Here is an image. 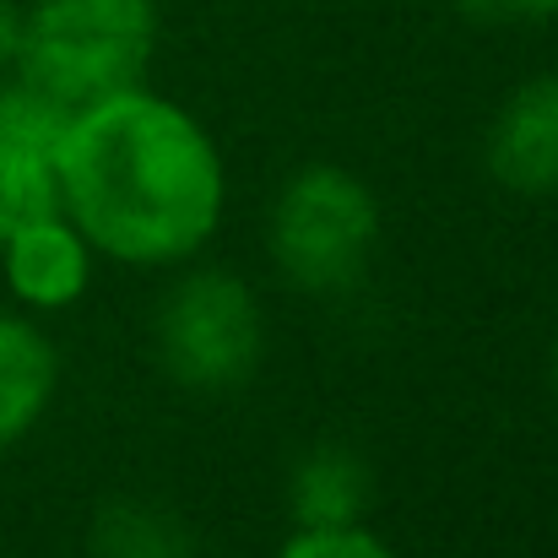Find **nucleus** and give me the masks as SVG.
I'll use <instances>...</instances> for the list:
<instances>
[{"label":"nucleus","instance_id":"1","mask_svg":"<svg viewBox=\"0 0 558 558\" xmlns=\"http://www.w3.org/2000/svg\"><path fill=\"white\" fill-rule=\"evenodd\" d=\"M60 211L98 260L131 271L190 266L228 211L222 147L195 109L147 82L109 93L71 109L60 142Z\"/></svg>","mask_w":558,"mask_h":558},{"label":"nucleus","instance_id":"2","mask_svg":"<svg viewBox=\"0 0 558 558\" xmlns=\"http://www.w3.org/2000/svg\"><path fill=\"white\" fill-rule=\"evenodd\" d=\"M163 44L158 0H33L16 71L65 109L142 87Z\"/></svg>","mask_w":558,"mask_h":558},{"label":"nucleus","instance_id":"3","mask_svg":"<svg viewBox=\"0 0 558 558\" xmlns=\"http://www.w3.org/2000/svg\"><path fill=\"white\" fill-rule=\"evenodd\" d=\"M266 250L288 288L337 299L364 282L379 250V195L342 163L293 169L266 217Z\"/></svg>","mask_w":558,"mask_h":558},{"label":"nucleus","instance_id":"4","mask_svg":"<svg viewBox=\"0 0 558 558\" xmlns=\"http://www.w3.org/2000/svg\"><path fill=\"white\" fill-rule=\"evenodd\" d=\"M153 353L180 390H244L266 359V310L255 288L228 266H190L153 315Z\"/></svg>","mask_w":558,"mask_h":558},{"label":"nucleus","instance_id":"5","mask_svg":"<svg viewBox=\"0 0 558 558\" xmlns=\"http://www.w3.org/2000/svg\"><path fill=\"white\" fill-rule=\"evenodd\" d=\"M71 109L22 71L0 76V239L60 211V142Z\"/></svg>","mask_w":558,"mask_h":558},{"label":"nucleus","instance_id":"6","mask_svg":"<svg viewBox=\"0 0 558 558\" xmlns=\"http://www.w3.org/2000/svg\"><path fill=\"white\" fill-rule=\"evenodd\" d=\"M98 271L93 244L82 239V228L65 211L33 217L22 228H11L0 239V277L5 293L16 299V310L27 315H65L87 299Z\"/></svg>","mask_w":558,"mask_h":558},{"label":"nucleus","instance_id":"7","mask_svg":"<svg viewBox=\"0 0 558 558\" xmlns=\"http://www.w3.org/2000/svg\"><path fill=\"white\" fill-rule=\"evenodd\" d=\"M483 163L494 185L526 201L558 195V71L521 82L488 120Z\"/></svg>","mask_w":558,"mask_h":558},{"label":"nucleus","instance_id":"8","mask_svg":"<svg viewBox=\"0 0 558 558\" xmlns=\"http://www.w3.org/2000/svg\"><path fill=\"white\" fill-rule=\"evenodd\" d=\"M60 396V348L27 310H0V456L22 445Z\"/></svg>","mask_w":558,"mask_h":558},{"label":"nucleus","instance_id":"9","mask_svg":"<svg viewBox=\"0 0 558 558\" xmlns=\"http://www.w3.org/2000/svg\"><path fill=\"white\" fill-rule=\"evenodd\" d=\"M374 505V466L342 439L310 445L288 466V515L293 526H359Z\"/></svg>","mask_w":558,"mask_h":558},{"label":"nucleus","instance_id":"10","mask_svg":"<svg viewBox=\"0 0 558 558\" xmlns=\"http://www.w3.org/2000/svg\"><path fill=\"white\" fill-rule=\"evenodd\" d=\"M93 558H195L190 526L158 499H109L87 532Z\"/></svg>","mask_w":558,"mask_h":558},{"label":"nucleus","instance_id":"11","mask_svg":"<svg viewBox=\"0 0 558 558\" xmlns=\"http://www.w3.org/2000/svg\"><path fill=\"white\" fill-rule=\"evenodd\" d=\"M277 558H401L369 521L359 526H293Z\"/></svg>","mask_w":558,"mask_h":558},{"label":"nucleus","instance_id":"12","mask_svg":"<svg viewBox=\"0 0 558 558\" xmlns=\"http://www.w3.org/2000/svg\"><path fill=\"white\" fill-rule=\"evenodd\" d=\"M477 27H543L558 16V0H450Z\"/></svg>","mask_w":558,"mask_h":558},{"label":"nucleus","instance_id":"13","mask_svg":"<svg viewBox=\"0 0 558 558\" xmlns=\"http://www.w3.org/2000/svg\"><path fill=\"white\" fill-rule=\"evenodd\" d=\"M22 27H27V5H22V0H0V76H5V71H16Z\"/></svg>","mask_w":558,"mask_h":558},{"label":"nucleus","instance_id":"14","mask_svg":"<svg viewBox=\"0 0 558 558\" xmlns=\"http://www.w3.org/2000/svg\"><path fill=\"white\" fill-rule=\"evenodd\" d=\"M548 385H554V401H558V337H554V359H548Z\"/></svg>","mask_w":558,"mask_h":558}]
</instances>
